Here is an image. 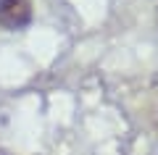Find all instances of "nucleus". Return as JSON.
I'll use <instances>...</instances> for the list:
<instances>
[{"mask_svg":"<svg viewBox=\"0 0 158 155\" xmlns=\"http://www.w3.org/2000/svg\"><path fill=\"white\" fill-rule=\"evenodd\" d=\"M32 21V3L29 0H0V27L8 32L24 29Z\"/></svg>","mask_w":158,"mask_h":155,"instance_id":"1","label":"nucleus"}]
</instances>
